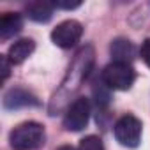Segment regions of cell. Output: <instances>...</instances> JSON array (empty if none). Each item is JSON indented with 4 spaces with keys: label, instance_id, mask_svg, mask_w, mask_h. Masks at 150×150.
I'll use <instances>...</instances> for the list:
<instances>
[{
    "label": "cell",
    "instance_id": "cell-1",
    "mask_svg": "<svg viewBox=\"0 0 150 150\" xmlns=\"http://www.w3.org/2000/svg\"><path fill=\"white\" fill-rule=\"evenodd\" d=\"M92 64H94V50L92 46H85L81 48L78 53H76V58H74L72 65L69 67V72H67V78L64 80L62 83V88L53 96L51 99V106H50V113L55 115L60 108H62V103L65 99H69L71 94H74L80 85L83 83V80L87 78L88 71L92 69Z\"/></svg>",
    "mask_w": 150,
    "mask_h": 150
},
{
    "label": "cell",
    "instance_id": "cell-2",
    "mask_svg": "<svg viewBox=\"0 0 150 150\" xmlns=\"http://www.w3.org/2000/svg\"><path fill=\"white\" fill-rule=\"evenodd\" d=\"M46 131L39 122H23L16 125L9 134L13 150H37L44 145Z\"/></svg>",
    "mask_w": 150,
    "mask_h": 150
},
{
    "label": "cell",
    "instance_id": "cell-3",
    "mask_svg": "<svg viewBox=\"0 0 150 150\" xmlns=\"http://www.w3.org/2000/svg\"><path fill=\"white\" fill-rule=\"evenodd\" d=\"M101 80L106 83L108 88L111 90H129L136 80V72L131 67V64H120V62H111L110 65L104 67Z\"/></svg>",
    "mask_w": 150,
    "mask_h": 150
},
{
    "label": "cell",
    "instance_id": "cell-4",
    "mask_svg": "<svg viewBox=\"0 0 150 150\" xmlns=\"http://www.w3.org/2000/svg\"><path fill=\"white\" fill-rule=\"evenodd\" d=\"M141 120H138L134 115H124L117 120L113 127L115 139L127 148H136L141 141Z\"/></svg>",
    "mask_w": 150,
    "mask_h": 150
},
{
    "label": "cell",
    "instance_id": "cell-5",
    "mask_svg": "<svg viewBox=\"0 0 150 150\" xmlns=\"http://www.w3.org/2000/svg\"><path fill=\"white\" fill-rule=\"evenodd\" d=\"M88 118H90V103H88L87 97H78L67 108L62 125H64L65 131L78 132V131L87 127Z\"/></svg>",
    "mask_w": 150,
    "mask_h": 150
},
{
    "label": "cell",
    "instance_id": "cell-6",
    "mask_svg": "<svg viewBox=\"0 0 150 150\" xmlns=\"http://www.w3.org/2000/svg\"><path fill=\"white\" fill-rule=\"evenodd\" d=\"M81 35H83V27H81L80 21H76V20H65V21L58 23L53 28L51 41L57 46L67 50V48H72L74 44H76L81 39Z\"/></svg>",
    "mask_w": 150,
    "mask_h": 150
},
{
    "label": "cell",
    "instance_id": "cell-7",
    "mask_svg": "<svg viewBox=\"0 0 150 150\" xmlns=\"http://www.w3.org/2000/svg\"><path fill=\"white\" fill-rule=\"evenodd\" d=\"M35 108L41 106V101L28 90L21 87H13L4 96V108L6 110H20V108Z\"/></svg>",
    "mask_w": 150,
    "mask_h": 150
},
{
    "label": "cell",
    "instance_id": "cell-8",
    "mask_svg": "<svg viewBox=\"0 0 150 150\" xmlns=\"http://www.w3.org/2000/svg\"><path fill=\"white\" fill-rule=\"evenodd\" d=\"M110 53L113 57L115 62H120V64H131L136 57V48L134 44L129 41V39H124V37H117L111 41V46H110Z\"/></svg>",
    "mask_w": 150,
    "mask_h": 150
},
{
    "label": "cell",
    "instance_id": "cell-9",
    "mask_svg": "<svg viewBox=\"0 0 150 150\" xmlns=\"http://www.w3.org/2000/svg\"><path fill=\"white\" fill-rule=\"evenodd\" d=\"M53 11H55V4L48 2V0H35V2L27 4V7H25L27 16L32 21H37V23L50 21L51 16H53Z\"/></svg>",
    "mask_w": 150,
    "mask_h": 150
},
{
    "label": "cell",
    "instance_id": "cell-10",
    "mask_svg": "<svg viewBox=\"0 0 150 150\" xmlns=\"http://www.w3.org/2000/svg\"><path fill=\"white\" fill-rule=\"evenodd\" d=\"M34 50H35V42L32 39H20L9 48L7 58L11 60V64H21L34 53Z\"/></svg>",
    "mask_w": 150,
    "mask_h": 150
},
{
    "label": "cell",
    "instance_id": "cell-11",
    "mask_svg": "<svg viewBox=\"0 0 150 150\" xmlns=\"http://www.w3.org/2000/svg\"><path fill=\"white\" fill-rule=\"evenodd\" d=\"M23 28V18L18 13H6L0 18V37L9 39Z\"/></svg>",
    "mask_w": 150,
    "mask_h": 150
},
{
    "label": "cell",
    "instance_id": "cell-12",
    "mask_svg": "<svg viewBox=\"0 0 150 150\" xmlns=\"http://www.w3.org/2000/svg\"><path fill=\"white\" fill-rule=\"evenodd\" d=\"M78 150H104V145H103V139L99 136H85L81 141H80V146Z\"/></svg>",
    "mask_w": 150,
    "mask_h": 150
},
{
    "label": "cell",
    "instance_id": "cell-13",
    "mask_svg": "<svg viewBox=\"0 0 150 150\" xmlns=\"http://www.w3.org/2000/svg\"><path fill=\"white\" fill-rule=\"evenodd\" d=\"M110 88L106 87V83L101 80V90H97V88H94V96H96V101H97V104L99 106H106L108 103H110V92H108Z\"/></svg>",
    "mask_w": 150,
    "mask_h": 150
},
{
    "label": "cell",
    "instance_id": "cell-14",
    "mask_svg": "<svg viewBox=\"0 0 150 150\" xmlns=\"http://www.w3.org/2000/svg\"><path fill=\"white\" fill-rule=\"evenodd\" d=\"M139 55H141L143 62L150 67V39H145V41H143V44H141V48H139Z\"/></svg>",
    "mask_w": 150,
    "mask_h": 150
},
{
    "label": "cell",
    "instance_id": "cell-15",
    "mask_svg": "<svg viewBox=\"0 0 150 150\" xmlns=\"http://www.w3.org/2000/svg\"><path fill=\"white\" fill-rule=\"evenodd\" d=\"M55 7L57 9H76V7H80L81 6V2L80 0H74V2H65V0H55Z\"/></svg>",
    "mask_w": 150,
    "mask_h": 150
},
{
    "label": "cell",
    "instance_id": "cell-16",
    "mask_svg": "<svg viewBox=\"0 0 150 150\" xmlns=\"http://www.w3.org/2000/svg\"><path fill=\"white\" fill-rule=\"evenodd\" d=\"M0 62H2V81H6L11 74V60L7 58V55H2Z\"/></svg>",
    "mask_w": 150,
    "mask_h": 150
},
{
    "label": "cell",
    "instance_id": "cell-17",
    "mask_svg": "<svg viewBox=\"0 0 150 150\" xmlns=\"http://www.w3.org/2000/svg\"><path fill=\"white\" fill-rule=\"evenodd\" d=\"M57 150H76L74 146H71V145H62V146H58Z\"/></svg>",
    "mask_w": 150,
    "mask_h": 150
}]
</instances>
